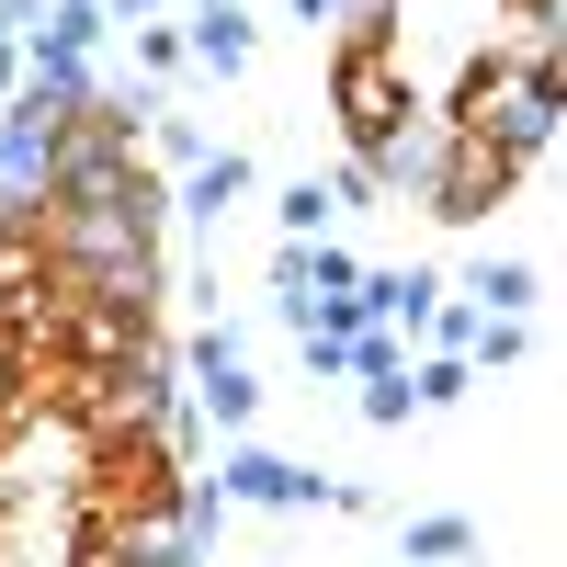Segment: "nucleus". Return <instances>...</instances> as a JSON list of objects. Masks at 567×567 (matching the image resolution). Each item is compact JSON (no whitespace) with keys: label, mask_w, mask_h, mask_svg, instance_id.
<instances>
[{"label":"nucleus","mask_w":567,"mask_h":567,"mask_svg":"<svg viewBox=\"0 0 567 567\" xmlns=\"http://www.w3.org/2000/svg\"><path fill=\"white\" fill-rule=\"evenodd\" d=\"M523 171L534 159H511L499 136H454L443 125V159H432V194H420V205H432L443 227H477V216H499L511 194H523Z\"/></svg>","instance_id":"nucleus-1"},{"label":"nucleus","mask_w":567,"mask_h":567,"mask_svg":"<svg viewBox=\"0 0 567 567\" xmlns=\"http://www.w3.org/2000/svg\"><path fill=\"white\" fill-rule=\"evenodd\" d=\"M216 499H239V511H329V477L318 465H284L272 443H227Z\"/></svg>","instance_id":"nucleus-2"},{"label":"nucleus","mask_w":567,"mask_h":567,"mask_svg":"<svg viewBox=\"0 0 567 567\" xmlns=\"http://www.w3.org/2000/svg\"><path fill=\"white\" fill-rule=\"evenodd\" d=\"M194 398H205V420H216L227 443H250L261 374H250V352H239V329H205V341H194Z\"/></svg>","instance_id":"nucleus-3"},{"label":"nucleus","mask_w":567,"mask_h":567,"mask_svg":"<svg viewBox=\"0 0 567 567\" xmlns=\"http://www.w3.org/2000/svg\"><path fill=\"white\" fill-rule=\"evenodd\" d=\"M182 58L216 69V80H239L250 69V12L239 0H194V12H182Z\"/></svg>","instance_id":"nucleus-4"},{"label":"nucleus","mask_w":567,"mask_h":567,"mask_svg":"<svg viewBox=\"0 0 567 567\" xmlns=\"http://www.w3.org/2000/svg\"><path fill=\"white\" fill-rule=\"evenodd\" d=\"M250 182H261V171H250L239 148H205V171H182V194H171V216H194V227H227V205H239Z\"/></svg>","instance_id":"nucleus-5"},{"label":"nucleus","mask_w":567,"mask_h":567,"mask_svg":"<svg viewBox=\"0 0 567 567\" xmlns=\"http://www.w3.org/2000/svg\"><path fill=\"white\" fill-rule=\"evenodd\" d=\"M432 307H443V284L420 272V261L409 272H363V296H352V318H386V329H420Z\"/></svg>","instance_id":"nucleus-6"},{"label":"nucleus","mask_w":567,"mask_h":567,"mask_svg":"<svg viewBox=\"0 0 567 567\" xmlns=\"http://www.w3.org/2000/svg\"><path fill=\"white\" fill-rule=\"evenodd\" d=\"M114 34L103 0H45V23H34V58H91V45Z\"/></svg>","instance_id":"nucleus-7"},{"label":"nucleus","mask_w":567,"mask_h":567,"mask_svg":"<svg viewBox=\"0 0 567 567\" xmlns=\"http://www.w3.org/2000/svg\"><path fill=\"white\" fill-rule=\"evenodd\" d=\"M465 296H477V318H523V307L545 296V272H534V261H477Z\"/></svg>","instance_id":"nucleus-8"},{"label":"nucleus","mask_w":567,"mask_h":567,"mask_svg":"<svg viewBox=\"0 0 567 567\" xmlns=\"http://www.w3.org/2000/svg\"><path fill=\"white\" fill-rule=\"evenodd\" d=\"M454 556H477V523H465V511H420L409 523V567H454Z\"/></svg>","instance_id":"nucleus-9"},{"label":"nucleus","mask_w":567,"mask_h":567,"mask_svg":"<svg viewBox=\"0 0 567 567\" xmlns=\"http://www.w3.org/2000/svg\"><path fill=\"white\" fill-rule=\"evenodd\" d=\"M272 216H284V239H329V216H341V205H329V182H284Z\"/></svg>","instance_id":"nucleus-10"},{"label":"nucleus","mask_w":567,"mask_h":567,"mask_svg":"<svg viewBox=\"0 0 567 567\" xmlns=\"http://www.w3.org/2000/svg\"><path fill=\"white\" fill-rule=\"evenodd\" d=\"M465 386H477V363H465V352H432V363L409 374V409H454Z\"/></svg>","instance_id":"nucleus-11"},{"label":"nucleus","mask_w":567,"mask_h":567,"mask_svg":"<svg viewBox=\"0 0 567 567\" xmlns=\"http://www.w3.org/2000/svg\"><path fill=\"white\" fill-rule=\"evenodd\" d=\"M182 23H136V80H182Z\"/></svg>","instance_id":"nucleus-12"},{"label":"nucleus","mask_w":567,"mask_h":567,"mask_svg":"<svg viewBox=\"0 0 567 567\" xmlns=\"http://www.w3.org/2000/svg\"><path fill=\"white\" fill-rule=\"evenodd\" d=\"M363 420L398 432V420H409V374H363Z\"/></svg>","instance_id":"nucleus-13"},{"label":"nucleus","mask_w":567,"mask_h":567,"mask_svg":"<svg viewBox=\"0 0 567 567\" xmlns=\"http://www.w3.org/2000/svg\"><path fill=\"white\" fill-rule=\"evenodd\" d=\"M23 23H34V0H0V45H12V34H23Z\"/></svg>","instance_id":"nucleus-14"},{"label":"nucleus","mask_w":567,"mask_h":567,"mask_svg":"<svg viewBox=\"0 0 567 567\" xmlns=\"http://www.w3.org/2000/svg\"><path fill=\"white\" fill-rule=\"evenodd\" d=\"M103 12H136V23H159V12H171V0H103Z\"/></svg>","instance_id":"nucleus-15"},{"label":"nucleus","mask_w":567,"mask_h":567,"mask_svg":"<svg viewBox=\"0 0 567 567\" xmlns=\"http://www.w3.org/2000/svg\"><path fill=\"white\" fill-rule=\"evenodd\" d=\"M12 91H23V58H12V45H0V103H12Z\"/></svg>","instance_id":"nucleus-16"},{"label":"nucleus","mask_w":567,"mask_h":567,"mask_svg":"<svg viewBox=\"0 0 567 567\" xmlns=\"http://www.w3.org/2000/svg\"><path fill=\"white\" fill-rule=\"evenodd\" d=\"M182 12H194V0H182Z\"/></svg>","instance_id":"nucleus-17"}]
</instances>
